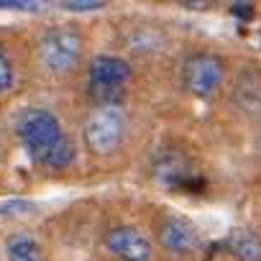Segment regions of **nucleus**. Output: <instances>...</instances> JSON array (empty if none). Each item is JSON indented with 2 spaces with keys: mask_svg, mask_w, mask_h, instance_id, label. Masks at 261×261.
Returning <instances> with one entry per match:
<instances>
[{
  "mask_svg": "<svg viewBox=\"0 0 261 261\" xmlns=\"http://www.w3.org/2000/svg\"><path fill=\"white\" fill-rule=\"evenodd\" d=\"M100 248L110 261H156L151 233L134 223H113L100 236Z\"/></svg>",
  "mask_w": 261,
  "mask_h": 261,
  "instance_id": "7",
  "label": "nucleus"
},
{
  "mask_svg": "<svg viewBox=\"0 0 261 261\" xmlns=\"http://www.w3.org/2000/svg\"><path fill=\"white\" fill-rule=\"evenodd\" d=\"M59 8H64V11H72V13H82V11H87V13H92V11H100L102 8V3H97V0H67V3H62Z\"/></svg>",
  "mask_w": 261,
  "mask_h": 261,
  "instance_id": "14",
  "label": "nucleus"
},
{
  "mask_svg": "<svg viewBox=\"0 0 261 261\" xmlns=\"http://www.w3.org/2000/svg\"><path fill=\"white\" fill-rule=\"evenodd\" d=\"M87 34L80 26H44L29 46V69L44 82H67L87 67Z\"/></svg>",
  "mask_w": 261,
  "mask_h": 261,
  "instance_id": "2",
  "label": "nucleus"
},
{
  "mask_svg": "<svg viewBox=\"0 0 261 261\" xmlns=\"http://www.w3.org/2000/svg\"><path fill=\"white\" fill-rule=\"evenodd\" d=\"M162 44H164V36L162 31H154V29L128 34V46H134L136 51H159Z\"/></svg>",
  "mask_w": 261,
  "mask_h": 261,
  "instance_id": "13",
  "label": "nucleus"
},
{
  "mask_svg": "<svg viewBox=\"0 0 261 261\" xmlns=\"http://www.w3.org/2000/svg\"><path fill=\"white\" fill-rule=\"evenodd\" d=\"M151 174L154 182L162 185L164 190L172 192H195L202 190V174L197 169V164L190 159V154L185 149L177 146H164L162 151H156L154 162H151Z\"/></svg>",
  "mask_w": 261,
  "mask_h": 261,
  "instance_id": "8",
  "label": "nucleus"
},
{
  "mask_svg": "<svg viewBox=\"0 0 261 261\" xmlns=\"http://www.w3.org/2000/svg\"><path fill=\"white\" fill-rule=\"evenodd\" d=\"M223 251L236 261H261V233L253 228H233L223 241Z\"/></svg>",
  "mask_w": 261,
  "mask_h": 261,
  "instance_id": "12",
  "label": "nucleus"
},
{
  "mask_svg": "<svg viewBox=\"0 0 261 261\" xmlns=\"http://www.w3.org/2000/svg\"><path fill=\"white\" fill-rule=\"evenodd\" d=\"M29 77V46L0 29V105L11 102Z\"/></svg>",
  "mask_w": 261,
  "mask_h": 261,
  "instance_id": "9",
  "label": "nucleus"
},
{
  "mask_svg": "<svg viewBox=\"0 0 261 261\" xmlns=\"http://www.w3.org/2000/svg\"><path fill=\"white\" fill-rule=\"evenodd\" d=\"M230 82V64L213 49L187 51L179 62V87L195 100H215Z\"/></svg>",
  "mask_w": 261,
  "mask_h": 261,
  "instance_id": "5",
  "label": "nucleus"
},
{
  "mask_svg": "<svg viewBox=\"0 0 261 261\" xmlns=\"http://www.w3.org/2000/svg\"><path fill=\"white\" fill-rule=\"evenodd\" d=\"M230 105L248 120H261V69L243 67L228 82Z\"/></svg>",
  "mask_w": 261,
  "mask_h": 261,
  "instance_id": "10",
  "label": "nucleus"
},
{
  "mask_svg": "<svg viewBox=\"0 0 261 261\" xmlns=\"http://www.w3.org/2000/svg\"><path fill=\"white\" fill-rule=\"evenodd\" d=\"M130 130H134V120L125 102L90 105L80 125V146L95 159H110L128 146Z\"/></svg>",
  "mask_w": 261,
  "mask_h": 261,
  "instance_id": "3",
  "label": "nucleus"
},
{
  "mask_svg": "<svg viewBox=\"0 0 261 261\" xmlns=\"http://www.w3.org/2000/svg\"><path fill=\"white\" fill-rule=\"evenodd\" d=\"M0 261H51V253L41 236L16 228L0 241Z\"/></svg>",
  "mask_w": 261,
  "mask_h": 261,
  "instance_id": "11",
  "label": "nucleus"
},
{
  "mask_svg": "<svg viewBox=\"0 0 261 261\" xmlns=\"http://www.w3.org/2000/svg\"><path fill=\"white\" fill-rule=\"evenodd\" d=\"M134 64L120 54H95L85 67V90L92 105H120L134 87Z\"/></svg>",
  "mask_w": 261,
  "mask_h": 261,
  "instance_id": "4",
  "label": "nucleus"
},
{
  "mask_svg": "<svg viewBox=\"0 0 261 261\" xmlns=\"http://www.w3.org/2000/svg\"><path fill=\"white\" fill-rule=\"evenodd\" d=\"M151 238L159 253L174 258V261H192L202 253L205 248V238L200 225L187 218L185 213H174V210H164L154 218L151 225Z\"/></svg>",
  "mask_w": 261,
  "mask_h": 261,
  "instance_id": "6",
  "label": "nucleus"
},
{
  "mask_svg": "<svg viewBox=\"0 0 261 261\" xmlns=\"http://www.w3.org/2000/svg\"><path fill=\"white\" fill-rule=\"evenodd\" d=\"M13 136L29 162L44 174H64L80 162V144L62 115L46 105H26L13 120Z\"/></svg>",
  "mask_w": 261,
  "mask_h": 261,
  "instance_id": "1",
  "label": "nucleus"
}]
</instances>
